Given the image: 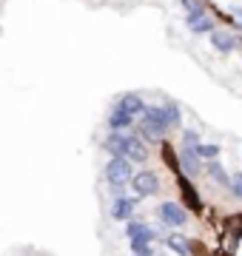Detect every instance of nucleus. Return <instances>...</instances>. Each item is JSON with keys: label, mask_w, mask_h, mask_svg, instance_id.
Wrapping results in <instances>:
<instances>
[{"label": "nucleus", "mask_w": 242, "mask_h": 256, "mask_svg": "<svg viewBox=\"0 0 242 256\" xmlns=\"http://www.w3.org/2000/svg\"><path fill=\"white\" fill-rule=\"evenodd\" d=\"M131 126H134V117L114 106V111L108 114V128H112V131H126V128H131Z\"/></svg>", "instance_id": "2eb2a0df"}, {"label": "nucleus", "mask_w": 242, "mask_h": 256, "mask_svg": "<svg viewBox=\"0 0 242 256\" xmlns=\"http://www.w3.org/2000/svg\"><path fill=\"white\" fill-rule=\"evenodd\" d=\"M162 108H166L168 120H171V128L182 122V114H180V106H177V102H171V100H168V102H162Z\"/></svg>", "instance_id": "6ab92c4d"}, {"label": "nucleus", "mask_w": 242, "mask_h": 256, "mask_svg": "<svg viewBox=\"0 0 242 256\" xmlns=\"http://www.w3.org/2000/svg\"><path fill=\"white\" fill-rule=\"evenodd\" d=\"M188 28H191V34H211L214 32V20L208 18V12L205 14H196V18H186Z\"/></svg>", "instance_id": "ddd939ff"}, {"label": "nucleus", "mask_w": 242, "mask_h": 256, "mask_svg": "<svg viewBox=\"0 0 242 256\" xmlns=\"http://www.w3.org/2000/svg\"><path fill=\"white\" fill-rule=\"evenodd\" d=\"M126 160H131V162H146L148 160V148H146V140L142 137H131L128 134V146H126Z\"/></svg>", "instance_id": "9d476101"}, {"label": "nucleus", "mask_w": 242, "mask_h": 256, "mask_svg": "<svg viewBox=\"0 0 242 256\" xmlns=\"http://www.w3.org/2000/svg\"><path fill=\"white\" fill-rule=\"evenodd\" d=\"M236 23H240V28H242V9H236Z\"/></svg>", "instance_id": "5701e85b"}, {"label": "nucleus", "mask_w": 242, "mask_h": 256, "mask_svg": "<svg viewBox=\"0 0 242 256\" xmlns=\"http://www.w3.org/2000/svg\"><path fill=\"white\" fill-rule=\"evenodd\" d=\"M131 188H134V194L137 196H157L160 194V176L154 174V171H137L134 174V180H131Z\"/></svg>", "instance_id": "20e7f679"}, {"label": "nucleus", "mask_w": 242, "mask_h": 256, "mask_svg": "<svg viewBox=\"0 0 242 256\" xmlns=\"http://www.w3.org/2000/svg\"><path fill=\"white\" fill-rule=\"evenodd\" d=\"M134 180V162L126 156H112L106 162V182L112 185L114 196H122V188Z\"/></svg>", "instance_id": "f03ea898"}, {"label": "nucleus", "mask_w": 242, "mask_h": 256, "mask_svg": "<svg viewBox=\"0 0 242 256\" xmlns=\"http://www.w3.org/2000/svg\"><path fill=\"white\" fill-rule=\"evenodd\" d=\"M180 191H182V200L188 202V208H191V210H202V200H200L196 188L191 185V176L180 174Z\"/></svg>", "instance_id": "f8f14e48"}, {"label": "nucleus", "mask_w": 242, "mask_h": 256, "mask_svg": "<svg viewBox=\"0 0 242 256\" xmlns=\"http://www.w3.org/2000/svg\"><path fill=\"white\" fill-rule=\"evenodd\" d=\"M240 48H242V40H240Z\"/></svg>", "instance_id": "b1692460"}, {"label": "nucleus", "mask_w": 242, "mask_h": 256, "mask_svg": "<svg viewBox=\"0 0 242 256\" xmlns=\"http://www.w3.org/2000/svg\"><path fill=\"white\" fill-rule=\"evenodd\" d=\"M134 210H137V200L134 196H114V202H112V220H117V222H131L134 220Z\"/></svg>", "instance_id": "39448f33"}, {"label": "nucleus", "mask_w": 242, "mask_h": 256, "mask_svg": "<svg viewBox=\"0 0 242 256\" xmlns=\"http://www.w3.org/2000/svg\"><path fill=\"white\" fill-rule=\"evenodd\" d=\"M168 128H171V120H168L166 108H162V106H148V108H146V114H142V120H140L142 140L160 142V140L166 137Z\"/></svg>", "instance_id": "f257e3e1"}, {"label": "nucleus", "mask_w": 242, "mask_h": 256, "mask_svg": "<svg viewBox=\"0 0 242 256\" xmlns=\"http://www.w3.org/2000/svg\"><path fill=\"white\" fill-rule=\"evenodd\" d=\"M200 171H205V165H202V160H200V154H196V151H191V148H180V174L196 176Z\"/></svg>", "instance_id": "423d86ee"}, {"label": "nucleus", "mask_w": 242, "mask_h": 256, "mask_svg": "<svg viewBox=\"0 0 242 256\" xmlns=\"http://www.w3.org/2000/svg\"><path fill=\"white\" fill-rule=\"evenodd\" d=\"M228 188H231V196H234V200H240V202H242V174H234V176H231V185H228Z\"/></svg>", "instance_id": "4be33fe9"}, {"label": "nucleus", "mask_w": 242, "mask_h": 256, "mask_svg": "<svg viewBox=\"0 0 242 256\" xmlns=\"http://www.w3.org/2000/svg\"><path fill=\"white\" fill-rule=\"evenodd\" d=\"M106 151L112 156H126V146H128V134L126 131H112L108 137H106Z\"/></svg>", "instance_id": "9b49d317"}, {"label": "nucleus", "mask_w": 242, "mask_h": 256, "mask_svg": "<svg viewBox=\"0 0 242 256\" xmlns=\"http://www.w3.org/2000/svg\"><path fill=\"white\" fill-rule=\"evenodd\" d=\"M166 245L171 248L177 256H191V242H188L182 234H168V236H166Z\"/></svg>", "instance_id": "dca6fc26"}, {"label": "nucleus", "mask_w": 242, "mask_h": 256, "mask_svg": "<svg viewBox=\"0 0 242 256\" xmlns=\"http://www.w3.org/2000/svg\"><path fill=\"white\" fill-rule=\"evenodd\" d=\"M182 9H186V18H196V14H205L202 0H182Z\"/></svg>", "instance_id": "a211bd4d"}, {"label": "nucleus", "mask_w": 242, "mask_h": 256, "mask_svg": "<svg viewBox=\"0 0 242 256\" xmlns=\"http://www.w3.org/2000/svg\"><path fill=\"white\" fill-rule=\"evenodd\" d=\"M211 46H214L220 54H231L234 48L240 46V40H236L234 32H228V28H214V32H211Z\"/></svg>", "instance_id": "0eeeda50"}, {"label": "nucleus", "mask_w": 242, "mask_h": 256, "mask_svg": "<svg viewBox=\"0 0 242 256\" xmlns=\"http://www.w3.org/2000/svg\"><path fill=\"white\" fill-rule=\"evenodd\" d=\"M126 236H128V242H154L157 239V230L148 228L146 222L131 220V222H126Z\"/></svg>", "instance_id": "6e6552de"}, {"label": "nucleus", "mask_w": 242, "mask_h": 256, "mask_svg": "<svg viewBox=\"0 0 242 256\" xmlns=\"http://www.w3.org/2000/svg\"><path fill=\"white\" fill-rule=\"evenodd\" d=\"M131 245V254L134 256H154V242H128Z\"/></svg>", "instance_id": "412c9836"}, {"label": "nucleus", "mask_w": 242, "mask_h": 256, "mask_svg": "<svg viewBox=\"0 0 242 256\" xmlns=\"http://www.w3.org/2000/svg\"><path fill=\"white\" fill-rule=\"evenodd\" d=\"M196 154H200V160H202V162L220 160V146H214V142H200V146H196Z\"/></svg>", "instance_id": "f3484780"}, {"label": "nucleus", "mask_w": 242, "mask_h": 256, "mask_svg": "<svg viewBox=\"0 0 242 256\" xmlns=\"http://www.w3.org/2000/svg\"><path fill=\"white\" fill-rule=\"evenodd\" d=\"M205 174L211 176L216 185H222V188H228V185H231V176H228V171L222 168V162H220V160H211V162H205Z\"/></svg>", "instance_id": "4468645a"}, {"label": "nucleus", "mask_w": 242, "mask_h": 256, "mask_svg": "<svg viewBox=\"0 0 242 256\" xmlns=\"http://www.w3.org/2000/svg\"><path fill=\"white\" fill-rule=\"evenodd\" d=\"M202 140H200V134H196L194 128H186L182 131V148H191V151H196V146H200Z\"/></svg>", "instance_id": "aec40b11"}, {"label": "nucleus", "mask_w": 242, "mask_h": 256, "mask_svg": "<svg viewBox=\"0 0 242 256\" xmlns=\"http://www.w3.org/2000/svg\"><path fill=\"white\" fill-rule=\"evenodd\" d=\"M157 220L168 228H186L188 225V208H182L180 202H160L157 208Z\"/></svg>", "instance_id": "7ed1b4c3"}, {"label": "nucleus", "mask_w": 242, "mask_h": 256, "mask_svg": "<svg viewBox=\"0 0 242 256\" xmlns=\"http://www.w3.org/2000/svg\"><path fill=\"white\" fill-rule=\"evenodd\" d=\"M117 108H122L126 114H131V117H140V114H146V100H142L140 94H134V92H128V94H122L120 100H117Z\"/></svg>", "instance_id": "1a4fd4ad"}]
</instances>
